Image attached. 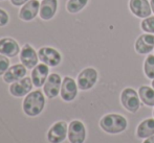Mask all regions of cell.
<instances>
[{
	"instance_id": "6da1fadb",
	"label": "cell",
	"mask_w": 154,
	"mask_h": 143,
	"mask_svg": "<svg viewBox=\"0 0 154 143\" xmlns=\"http://www.w3.org/2000/svg\"><path fill=\"white\" fill-rule=\"evenodd\" d=\"M45 98L40 90L32 91L25 97L23 101V111L31 117L37 116L43 111Z\"/></svg>"
},
{
	"instance_id": "7a4b0ae2",
	"label": "cell",
	"mask_w": 154,
	"mask_h": 143,
	"mask_svg": "<svg viewBox=\"0 0 154 143\" xmlns=\"http://www.w3.org/2000/svg\"><path fill=\"white\" fill-rule=\"evenodd\" d=\"M100 125L107 133L118 134L126 130V127H127V120L122 115L108 114L101 119Z\"/></svg>"
},
{
	"instance_id": "3957f363",
	"label": "cell",
	"mask_w": 154,
	"mask_h": 143,
	"mask_svg": "<svg viewBox=\"0 0 154 143\" xmlns=\"http://www.w3.org/2000/svg\"><path fill=\"white\" fill-rule=\"evenodd\" d=\"M140 95H137L135 90L131 88H126L125 90L122 92L121 95V100L122 103L126 110L132 112V113H135L138 109H140Z\"/></svg>"
},
{
	"instance_id": "277c9868",
	"label": "cell",
	"mask_w": 154,
	"mask_h": 143,
	"mask_svg": "<svg viewBox=\"0 0 154 143\" xmlns=\"http://www.w3.org/2000/svg\"><path fill=\"white\" fill-rule=\"evenodd\" d=\"M38 57L43 64L51 67H56L61 63V55L53 47H42L38 52Z\"/></svg>"
},
{
	"instance_id": "5b68a950",
	"label": "cell",
	"mask_w": 154,
	"mask_h": 143,
	"mask_svg": "<svg viewBox=\"0 0 154 143\" xmlns=\"http://www.w3.org/2000/svg\"><path fill=\"white\" fill-rule=\"evenodd\" d=\"M97 81V72L93 68H86L78 76V87L81 90H89Z\"/></svg>"
},
{
	"instance_id": "8992f818",
	"label": "cell",
	"mask_w": 154,
	"mask_h": 143,
	"mask_svg": "<svg viewBox=\"0 0 154 143\" xmlns=\"http://www.w3.org/2000/svg\"><path fill=\"white\" fill-rule=\"evenodd\" d=\"M86 137L84 124L79 120H73L68 127V139L70 143H83Z\"/></svg>"
},
{
	"instance_id": "52a82bcc",
	"label": "cell",
	"mask_w": 154,
	"mask_h": 143,
	"mask_svg": "<svg viewBox=\"0 0 154 143\" xmlns=\"http://www.w3.org/2000/svg\"><path fill=\"white\" fill-rule=\"evenodd\" d=\"M61 76L57 73H51L44 84V93L48 98H55L61 91Z\"/></svg>"
},
{
	"instance_id": "ba28073f",
	"label": "cell",
	"mask_w": 154,
	"mask_h": 143,
	"mask_svg": "<svg viewBox=\"0 0 154 143\" xmlns=\"http://www.w3.org/2000/svg\"><path fill=\"white\" fill-rule=\"evenodd\" d=\"M39 10H40V2L38 0H29L20 8L19 18L23 21L29 22L36 18L37 15L39 14Z\"/></svg>"
},
{
	"instance_id": "9c48e42d",
	"label": "cell",
	"mask_w": 154,
	"mask_h": 143,
	"mask_svg": "<svg viewBox=\"0 0 154 143\" xmlns=\"http://www.w3.org/2000/svg\"><path fill=\"white\" fill-rule=\"evenodd\" d=\"M32 85L34 84L32 82V79H29V77H23V79H19V81L14 82L11 85L10 92L13 96L22 97L24 95H26L29 92H31Z\"/></svg>"
},
{
	"instance_id": "30bf717a",
	"label": "cell",
	"mask_w": 154,
	"mask_h": 143,
	"mask_svg": "<svg viewBox=\"0 0 154 143\" xmlns=\"http://www.w3.org/2000/svg\"><path fill=\"white\" fill-rule=\"evenodd\" d=\"M67 124L64 121H59L55 123L47 134V138L51 143H61L66 138L67 135Z\"/></svg>"
},
{
	"instance_id": "8fae6325",
	"label": "cell",
	"mask_w": 154,
	"mask_h": 143,
	"mask_svg": "<svg viewBox=\"0 0 154 143\" xmlns=\"http://www.w3.org/2000/svg\"><path fill=\"white\" fill-rule=\"evenodd\" d=\"M129 7L130 10L135 16L143 19L150 17L151 12H152V8H151V5L148 2V0H130Z\"/></svg>"
},
{
	"instance_id": "7c38bea8",
	"label": "cell",
	"mask_w": 154,
	"mask_h": 143,
	"mask_svg": "<svg viewBox=\"0 0 154 143\" xmlns=\"http://www.w3.org/2000/svg\"><path fill=\"white\" fill-rule=\"evenodd\" d=\"M78 94V86L71 77H64L61 86V97L65 101H71Z\"/></svg>"
},
{
	"instance_id": "4fadbf2b",
	"label": "cell",
	"mask_w": 154,
	"mask_h": 143,
	"mask_svg": "<svg viewBox=\"0 0 154 143\" xmlns=\"http://www.w3.org/2000/svg\"><path fill=\"white\" fill-rule=\"evenodd\" d=\"M38 55L29 44H25L23 46L20 53V61L26 68L32 69L38 65Z\"/></svg>"
},
{
	"instance_id": "5bb4252c",
	"label": "cell",
	"mask_w": 154,
	"mask_h": 143,
	"mask_svg": "<svg viewBox=\"0 0 154 143\" xmlns=\"http://www.w3.org/2000/svg\"><path fill=\"white\" fill-rule=\"evenodd\" d=\"M154 48V34H144L138 37L135 42V50L140 55H147Z\"/></svg>"
},
{
	"instance_id": "9a60e30c",
	"label": "cell",
	"mask_w": 154,
	"mask_h": 143,
	"mask_svg": "<svg viewBox=\"0 0 154 143\" xmlns=\"http://www.w3.org/2000/svg\"><path fill=\"white\" fill-rule=\"evenodd\" d=\"M20 51L18 43L12 38L0 39V55L5 57H16Z\"/></svg>"
},
{
	"instance_id": "2e32d148",
	"label": "cell",
	"mask_w": 154,
	"mask_h": 143,
	"mask_svg": "<svg viewBox=\"0 0 154 143\" xmlns=\"http://www.w3.org/2000/svg\"><path fill=\"white\" fill-rule=\"evenodd\" d=\"M49 69L48 66L45 64L37 65L32 71V82L35 87L40 88L45 84L47 77H48Z\"/></svg>"
},
{
	"instance_id": "e0dca14e",
	"label": "cell",
	"mask_w": 154,
	"mask_h": 143,
	"mask_svg": "<svg viewBox=\"0 0 154 143\" xmlns=\"http://www.w3.org/2000/svg\"><path fill=\"white\" fill-rule=\"evenodd\" d=\"M26 74V67L23 64H17L6 70L3 74V79L5 83H14L23 79Z\"/></svg>"
},
{
	"instance_id": "ac0fdd59",
	"label": "cell",
	"mask_w": 154,
	"mask_h": 143,
	"mask_svg": "<svg viewBox=\"0 0 154 143\" xmlns=\"http://www.w3.org/2000/svg\"><path fill=\"white\" fill-rule=\"evenodd\" d=\"M58 8V0H43L40 3L39 16L42 20H51L56 15Z\"/></svg>"
},
{
	"instance_id": "d6986e66",
	"label": "cell",
	"mask_w": 154,
	"mask_h": 143,
	"mask_svg": "<svg viewBox=\"0 0 154 143\" xmlns=\"http://www.w3.org/2000/svg\"><path fill=\"white\" fill-rule=\"evenodd\" d=\"M154 135V119H146L137 127V136L140 138H148Z\"/></svg>"
},
{
	"instance_id": "ffe728a7",
	"label": "cell",
	"mask_w": 154,
	"mask_h": 143,
	"mask_svg": "<svg viewBox=\"0 0 154 143\" xmlns=\"http://www.w3.org/2000/svg\"><path fill=\"white\" fill-rule=\"evenodd\" d=\"M138 95L145 105L149 107L154 106V89L148 86H142L138 90Z\"/></svg>"
},
{
	"instance_id": "44dd1931",
	"label": "cell",
	"mask_w": 154,
	"mask_h": 143,
	"mask_svg": "<svg viewBox=\"0 0 154 143\" xmlns=\"http://www.w3.org/2000/svg\"><path fill=\"white\" fill-rule=\"evenodd\" d=\"M88 1L89 0H68L66 8L70 14H75L83 10L87 5Z\"/></svg>"
},
{
	"instance_id": "7402d4cb",
	"label": "cell",
	"mask_w": 154,
	"mask_h": 143,
	"mask_svg": "<svg viewBox=\"0 0 154 143\" xmlns=\"http://www.w3.org/2000/svg\"><path fill=\"white\" fill-rule=\"evenodd\" d=\"M144 70L148 79H154V55H148L146 60H145Z\"/></svg>"
},
{
	"instance_id": "603a6c76",
	"label": "cell",
	"mask_w": 154,
	"mask_h": 143,
	"mask_svg": "<svg viewBox=\"0 0 154 143\" xmlns=\"http://www.w3.org/2000/svg\"><path fill=\"white\" fill-rule=\"evenodd\" d=\"M142 29L145 30L148 34H154V17L150 16L145 18L144 20L142 21Z\"/></svg>"
},
{
	"instance_id": "cb8c5ba5",
	"label": "cell",
	"mask_w": 154,
	"mask_h": 143,
	"mask_svg": "<svg viewBox=\"0 0 154 143\" xmlns=\"http://www.w3.org/2000/svg\"><path fill=\"white\" fill-rule=\"evenodd\" d=\"M10 66V61H8V57L0 55V75H3L6 72Z\"/></svg>"
},
{
	"instance_id": "d4e9b609",
	"label": "cell",
	"mask_w": 154,
	"mask_h": 143,
	"mask_svg": "<svg viewBox=\"0 0 154 143\" xmlns=\"http://www.w3.org/2000/svg\"><path fill=\"white\" fill-rule=\"evenodd\" d=\"M8 20H10L8 14L4 10L0 8V27L5 26V25L8 23Z\"/></svg>"
},
{
	"instance_id": "484cf974",
	"label": "cell",
	"mask_w": 154,
	"mask_h": 143,
	"mask_svg": "<svg viewBox=\"0 0 154 143\" xmlns=\"http://www.w3.org/2000/svg\"><path fill=\"white\" fill-rule=\"evenodd\" d=\"M29 0H11V3L15 6H22Z\"/></svg>"
},
{
	"instance_id": "4316f807",
	"label": "cell",
	"mask_w": 154,
	"mask_h": 143,
	"mask_svg": "<svg viewBox=\"0 0 154 143\" xmlns=\"http://www.w3.org/2000/svg\"><path fill=\"white\" fill-rule=\"evenodd\" d=\"M144 143H154V135L151 136V137H148V139L145 140Z\"/></svg>"
},
{
	"instance_id": "83f0119b",
	"label": "cell",
	"mask_w": 154,
	"mask_h": 143,
	"mask_svg": "<svg viewBox=\"0 0 154 143\" xmlns=\"http://www.w3.org/2000/svg\"><path fill=\"white\" fill-rule=\"evenodd\" d=\"M150 5H151V8H152V10L154 13V0H151L150 1Z\"/></svg>"
},
{
	"instance_id": "f1b7e54d",
	"label": "cell",
	"mask_w": 154,
	"mask_h": 143,
	"mask_svg": "<svg viewBox=\"0 0 154 143\" xmlns=\"http://www.w3.org/2000/svg\"><path fill=\"white\" fill-rule=\"evenodd\" d=\"M152 87H153V89H154V79H153V82H152Z\"/></svg>"
},
{
	"instance_id": "f546056e",
	"label": "cell",
	"mask_w": 154,
	"mask_h": 143,
	"mask_svg": "<svg viewBox=\"0 0 154 143\" xmlns=\"http://www.w3.org/2000/svg\"><path fill=\"white\" fill-rule=\"evenodd\" d=\"M0 1H3V0H0Z\"/></svg>"
},
{
	"instance_id": "4dcf8cb0",
	"label": "cell",
	"mask_w": 154,
	"mask_h": 143,
	"mask_svg": "<svg viewBox=\"0 0 154 143\" xmlns=\"http://www.w3.org/2000/svg\"><path fill=\"white\" fill-rule=\"evenodd\" d=\"M153 115H154V112H153Z\"/></svg>"
}]
</instances>
